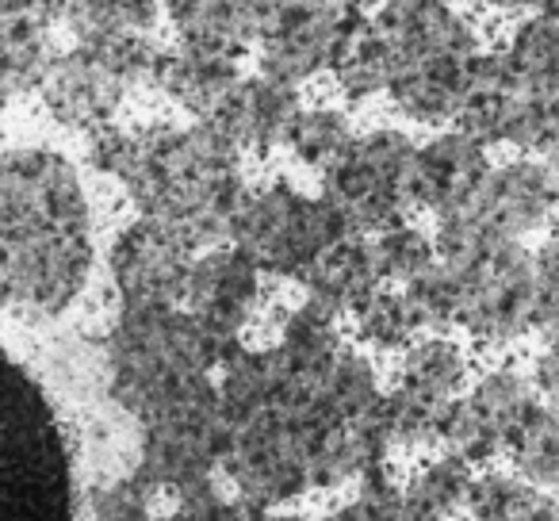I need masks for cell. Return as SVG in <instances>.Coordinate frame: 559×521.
<instances>
[{"instance_id": "obj_5", "label": "cell", "mask_w": 559, "mask_h": 521, "mask_svg": "<svg viewBox=\"0 0 559 521\" xmlns=\"http://www.w3.org/2000/svg\"><path fill=\"white\" fill-rule=\"evenodd\" d=\"M475 411L495 426V434L502 441H513L521 434V426L540 411L533 372H525L521 365H510V360L490 365L475 383Z\"/></svg>"}, {"instance_id": "obj_1", "label": "cell", "mask_w": 559, "mask_h": 521, "mask_svg": "<svg viewBox=\"0 0 559 521\" xmlns=\"http://www.w3.org/2000/svg\"><path fill=\"white\" fill-rule=\"evenodd\" d=\"M0 521H81L73 434L47 383L0 350Z\"/></svg>"}, {"instance_id": "obj_4", "label": "cell", "mask_w": 559, "mask_h": 521, "mask_svg": "<svg viewBox=\"0 0 559 521\" xmlns=\"http://www.w3.org/2000/svg\"><path fill=\"white\" fill-rule=\"evenodd\" d=\"M502 55L521 93H559V20L540 9L525 12L506 32Z\"/></svg>"}, {"instance_id": "obj_6", "label": "cell", "mask_w": 559, "mask_h": 521, "mask_svg": "<svg viewBox=\"0 0 559 521\" xmlns=\"http://www.w3.org/2000/svg\"><path fill=\"white\" fill-rule=\"evenodd\" d=\"M472 521H559V495L525 483L518 472H490L472 498Z\"/></svg>"}, {"instance_id": "obj_7", "label": "cell", "mask_w": 559, "mask_h": 521, "mask_svg": "<svg viewBox=\"0 0 559 521\" xmlns=\"http://www.w3.org/2000/svg\"><path fill=\"white\" fill-rule=\"evenodd\" d=\"M513 472L533 487L559 495V406L544 403L510 441Z\"/></svg>"}, {"instance_id": "obj_9", "label": "cell", "mask_w": 559, "mask_h": 521, "mask_svg": "<svg viewBox=\"0 0 559 521\" xmlns=\"http://www.w3.org/2000/svg\"><path fill=\"white\" fill-rule=\"evenodd\" d=\"M528 372H533L536 391H540L548 403L559 406V338H544L540 350L533 353Z\"/></svg>"}, {"instance_id": "obj_2", "label": "cell", "mask_w": 559, "mask_h": 521, "mask_svg": "<svg viewBox=\"0 0 559 521\" xmlns=\"http://www.w3.org/2000/svg\"><path fill=\"white\" fill-rule=\"evenodd\" d=\"M536 304H540V288H536L533 257L525 249H510L472 307L475 338L495 350H513L536 330Z\"/></svg>"}, {"instance_id": "obj_3", "label": "cell", "mask_w": 559, "mask_h": 521, "mask_svg": "<svg viewBox=\"0 0 559 521\" xmlns=\"http://www.w3.org/2000/svg\"><path fill=\"white\" fill-rule=\"evenodd\" d=\"M490 223L513 238L551 234L559 226V180L548 162L518 154L502 162L490 177Z\"/></svg>"}, {"instance_id": "obj_8", "label": "cell", "mask_w": 559, "mask_h": 521, "mask_svg": "<svg viewBox=\"0 0 559 521\" xmlns=\"http://www.w3.org/2000/svg\"><path fill=\"white\" fill-rule=\"evenodd\" d=\"M533 269L536 288H540L536 330H540V338H559V226L540 238V246L533 253Z\"/></svg>"}]
</instances>
